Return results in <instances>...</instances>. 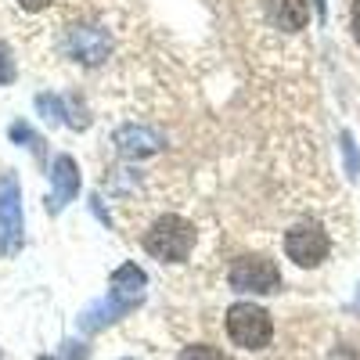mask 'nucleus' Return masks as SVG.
Returning <instances> with one entry per match:
<instances>
[{"mask_svg": "<svg viewBox=\"0 0 360 360\" xmlns=\"http://www.w3.org/2000/svg\"><path fill=\"white\" fill-rule=\"evenodd\" d=\"M195 238L198 234L191 220H184L180 213H166L144 231V249L148 256H155L162 263H184L195 249Z\"/></svg>", "mask_w": 360, "mask_h": 360, "instance_id": "1", "label": "nucleus"}, {"mask_svg": "<svg viewBox=\"0 0 360 360\" xmlns=\"http://www.w3.org/2000/svg\"><path fill=\"white\" fill-rule=\"evenodd\" d=\"M266 11H270V22L281 25L285 33H299L310 18L307 0H266Z\"/></svg>", "mask_w": 360, "mask_h": 360, "instance_id": "11", "label": "nucleus"}, {"mask_svg": "<svg viewBox=\"0 0 360 360\" xmlns=\"http://www.w3.org/2000/svg\"><path fill=\"white\" fill-rule=\"evenodd\" d=\"M54 0H18V8L22 11H44V8H51Z\"/></svg>", "mask_w": 360, "mask_h": 360, "instance_id": "18", "label": "nucleus"}, {"mask_svg": "<svg viewBox=\"0 0 360 360\" xmlns=\"http://www.w3.org/2000/svg\"><path fill=\"white\" fill-rule=\"evenodd\" d=\"M227 339L238 346V349H249V353H259L270 346V339H274V321H270V314L259 307V303H231L227 307Z\"/></svg>", "mask_w": 360, "mask_h": 360, "instance_id": "2", "label": "nucleus"}, {"mask_svg": "<svg viewBox=\"0 0 360 360\" xmlns=\"http://www.w3.org/2000/svg\"><path fill=\"white\" fill-rule=\"evenodd\" d=\"M349 33L360 44V0H353V4H349Z\"/></svg>", "mask_w": 360, "mask_h": 360, "instance_id": "17", "label": "nucleus"}, {"mask_svg": "<svg viewBox=\"0 0 360 360\" xmlns=\"http://www.w3.org/2000/svg\"><path fill=\"white\" fill-rule=\"evenodd\" d=\"M130 310H137V307H134V303H123V299H115V295H105V299L90 303V307L79 314V332H101L105 324L127 317Z\"/></svg>", "mask_w": 360, "mask_h": 360, "instance_id": "10", "label": "nucleus"}, {"mask_svg": "<svg viewBox=\"0 0 360 360\" xmlns=\"http://www.w3.org/2000/svg\"><path fill=\"white\" fill-rule=\"evenodd\" d=\"M119 360H134V356H119Z\"/></svg>", "mask_w": 360, "mask_h": 360, "instance_id": "21", "label": "nucleus"}, {"mask_svg": "<svg viewBox=\"0 0 360 360\" xmlns=\"http://www.w3.org/2000/svg\"><path fill=\"white\" fill-rule=\"evenodd\" d=\"M37 112L44 115V123L58 127V123H69V112H65V101L58 98V94H37Z\"/></svg>", "mask_w": 360, "mask_h": 360, "instance_id": "12", "label": "nucleus"}, {"mask_svg": "<svg viewBox=\"0 0 360 360\" xmlns=\"http://www.w3.org/2000/svg\"><path fill=\"white\" fill-rule=\"evenodd\" d=\"M79 195V166L72 155H54L51 162V195H47V213L58 217L62 209Z\"/></svg>", "mask_w": 360, "mask_h": 360, "instance_id": "8", "label": "nucleus"}, {"mask_svg": "<svg viewBox=\"0 0 360 360\" xmlns=\"http://www.w3.org/2000/svg\"><path fill=\"white\" fill-rule=\"evenodd\" d=\"M112 144L123 159H152L166 148V137L155 130V127H144V123H123L115 134H112Z\"/></svg>", "mask_w": 360, "mask_h": 360, "instance_id": "7", "label": "nucleus"}, {"mask_svg": "<svg viewBox=\"0 0 360 360\" xmlns=\"http://www.w3.org/2000/svg\"><path fill=\"white\" fill-rule=\"evenodd\" d=\"M25 238L22 220V184L15 173H0V252L15 256Z\"/></svg>", "mask_w": 360, "mask_h": 360, "instance_id": "4", "label": "nucleus"}, {"mask_svg": "<svg viewBox=\"0 0 360 360\" xmlns=\"http://www.w3.org/2000/svg\"><path fill=\"white\" fill-rule=\"evenodd\" d=\"M342 155H346V173L356 176L360 173V152H356V144H353L349 134H342Z\"/></svg>", "mask_w": 360, "mask_h": 360, "instance_id": "16", "label": "nucleus"}, {"mask_svg": "<svg viewBox=\"0 0 360 360\" xmlns=\"http://www.w3.org/2000/svg\"><path fill=\"white\" fill-rule=\"evenodd\" d=\"M176 360H231L224 349H217V346H205V342H195V346H184L180 349V356Z\"/></svg>", "mask_w": 360, "mask_h": 360, "instance_id": "13", "label": "nucleus"}, {"mask_svg": "<svg viewBox=\"0 0 360 360\" xmlns=\"http://www.w3.org/2000/svg\"><path fill=\"white\" fill-rule=\"evenodd\" d=\"M0 360H4V356H0Z\"/></svg>", "mask_w": 360, "mask_h": 360, "instance_id": "22", "label": "nucleus"}, {"mask_svg": "<svg viewBox=\"0 0 360 360\" xmlns=\"http://www.w3.org/2000/svg\"><path fill=\"white\" fill-rule=\"evenodd\" d=\"M227 285L242 295H270V292L281 288V270H278L274 259H266L259 252H245L231 263Z\"/></svg>", "mask_w": 360, "mask_h": 360, "instance_id": "3", "label": "nucleus"}, {"mask_svg": "<svg viewBox=\"0 0 360 360\" xmlns=\"http://www.w3.org/2000/svg\"><path fill=\"white\" fill-rule=\"evenodd\" d=\"M144 288H148V274H144L137 263L115 266V270H112V278H108V295L123 299V303H134V307L144 299Z\"/></svg>", "mask_w": 360, "mask_h": 360, "instance_id": "9", "label": "nucleus"}, {"mask_svg": "<svg viewBox=\"0 0 360 360\" xmlns=\"http://www.w3.org/2000/svg\"><path fill=\"white\" fill-rule=\"evenodd\" d=\"M8 134H11V141H15V144H25V148H33V152L40 148V137H37L33 130H29L25 123H11V130H8Z\"/></svg>", "mask_w": 360, "mask_h": 360, "instance_id": "15", "label": "nucleus"}, {"mask_svg": "<svg viewBox=\"0 0 360 360\" xmlns=\"http://www.w3.org/2000/svg\"><path fill=\"white\" fill-rule=\"evenodd\" d=\"M65 360H86V349L79 342H65Z\"/></svg>", "mask_w": 360, "mask_h": 360, "instance_id": "19", "label": "nucleus"}, {"mask_svg": "<svg viewBox=\"0 0 360 360\" xmlns=\"http://www.w3.org/2000/svg\"><path fill=\"white\" fill-rule=\"evenodd\" d=\"M328 252H332V238H328V231L314 220H303L285 231V256L295 263V266H321L328 259Z\"/></svg>", "mask_w": 360, "mask_h": 360, "instance_id": "5", "label": "nucleus"}, {"mask_svg": "<svg viewBox=\"0 0 360 360\" xmlns=\"http://www.w3.org/2000/svg\"><path fill=\"white\" fill-rule=\"evenodd\" d=\"M15 76H18L15 58H11L8 44H0V86H11V83H15Z\"/></svg>", "mask_w": 360, "mask_h": 360, "instance_id": "14", "label": "nucleus"}, {"mask_svg": "<svg viewBox=\"0 0 360 360\" xmlns=\"http://www.w3.org/2000/svg\"><path fill=\"white\" fill-rule=\"evenodd\" d=\"M314 4H317V15L324 18V0H314Z\"/></svg>", "mask_w": 360, "mask_h": 360, "instance_id": "20", "label": "nucleus"}, {"mask_svg": "<svg viewBox=\"0 0 360 360\" xmlns=\"http://www.w3.org/2000/svg\"><path fill=\"white\" fill-rule=\"evenodd\" d=\"M112 51V40L101 25H72L65 33V54L79 65H101Z\"/></svg>", "mask_w": 360, "mask_h": 360, "instance_id": "6", "label": "nucleus"}]
</instances>
